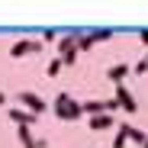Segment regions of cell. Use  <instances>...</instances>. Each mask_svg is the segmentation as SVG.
Returning a JSON list of instances; mask_svg holds the SVG:
<instances>
[{
  "label": "cell",
  "instance_id": "cell-10",
  "mask_svg": "<svg viewBox=\"0 0 148 148\" xmlns=\"http://www.w3.org/2000/svg\"><path fill=\"white\" fill-rule=\"evenodd\" d=\"M61 68H64V61L55 55L52 61H48V68H45V71H48V77H58V74H61Z\"/></svg>",
  "mask_w": 148,
  "mask_h": 148
},
{
  "label": "cell",
  "instance_id": "cell-6",
  "mask_svg": "<svg viewBox=\"0 0 148 148\" xmlns=\"http://www.w3.org/2000/svg\"><path fill=\"white\" fill-rule=\"evenodd\" d=\"M10 119L16 122L19 129H23V126H26V129H32V122H36V113H29V110H16V106H13V110H10Z\"/></svg>",
  "mask_w": 148,
  "mask_h": 148
},
{
  "label": "cell",
  "instance_id": "cell-9",
  "mask_svg": "<svg viewBox=\"0 0 148 148\" xmlns=\"http://www.w3.org/2000/svg\"><path fill=\"white\" fill-rule=\"evenodd\" d=\"M90 129H93V132L113 129V116H93V119H90Z\"/></svg>",
  "mask_w": 148,
  "mask_h": 148
},
{
  "label": "cell",
  "instance_id": "cell-22",
  "mask_svg": "<svg viewBox=\"0 0 148 148\" xmlns=\"http://www.w3.org/2000/svg\"><path fill=\"white\" fill-rule=\"evenodd\" d=\"M145 61H148V55H145Z\"/></svg>",
  "mask_w": 148,
  "mask_h": 148
},
{
  "label": "cell",
  "instance_id": "cell-13",
  "mask_svg": "<svg viewBox=\"0 0 148 148\" xmlns=\"http://www.w3.org/2000/svg\"><path fill=\"white\" fill-rule=\"evenodd\" d=\"M16 132H19V142L26 145V148H29V145H36V138H32V129H26V126H23V129H16Z\"/></svg>",
  "mask_w": 148,
  "mask_h": 148
},
{
  "label": "cell",
  "instance_id": "cell-7",
  "mask_svg": "<svg viewBox=\"0 0 148 148\" xmlns=\"http://www.w3.org/2000/svg\"><path fill=\"white\" fill-rule=\"evenodd\" d=\"M129 71H132L129 64H110V71H106V81L116 87V84H122V77H126Z\"/></svg>",
  "mask_w": 148,
  "mask_h": 148
},
{
  "label": "cell",
  "instance_id": "cell-17",
  "mask_svg": "<svg viewBox=\"0 0 148 148\" xmlns=\"http://www.w3.org/2000/svg\"><path fill=\"white\" fill-rule=\"evenodd\" d=\"M145 71H148V61H145V58H142V61H135V64H132V74H145Z\"/></svg>",
  "mask_w": 148,
  "mask_h": 148
},
{
  "label": "cell",
  "instance_id": "cell-18",
  "mask_svg": "<svg viewBox=\"0 0 148 148\" xmlns=\"http://www.w3.org/2000/svg\"><path fill=\"white\" fill-rule=\"evenodd\" d=\"M138 42H142V45H148V29H138Z\"/></svg>",
  "mask_w": 148,
  "mask_h": 148
},
{
  "label": "cell",
  "instance_id": "cell-1",
  "mask_svg": "<svg viewBox=\"0 0 148 148\" xmlns=\"http://www.w3.org/2000/svg\"><path fill=\"white\" fill-rule=\"evenodd\" d=\"M52 110H55V116H58V119H64V122H74V119H81V116H84V103L71 100L68 93H58V97H55Z\"/></svg>",
  "mask_w": 148,
  "mask_h": 148
},
{
  "label": "cell",
  "instance_id": "cell-4",
  "mask_svg": "<svg viewBox=\"0 0 148 148\" xmlns=\"http://www.w3.org/2000/svg\"><path fill=\"white\" fill-rule=\"evenodd\" d=\"M19 103H23V106H26L29 113H36V116L48 110V103L42 100V97H39V93H32V90H23V93H19Z\"/></svg>",
  "mask_w": 148,
  "mask_h": 148
},
{
  "label": "cell",
  "instance_id": "cell-11",
  "mask_svg": "<svg viewBox=\"0 0 148 148\" xmlns=\"http://www.w3.org/2000/svg\"><path fill=\"white\" fill-rule=\"evenodd\" d=\"M93 45H97V42H93V36H90V32H84V36L77 39V52H90Z\"/></svg>",
  "mask_w": 148,
  "mask_h": 148
},
{
  "label": "cell",
  "instance_id": "cell-3",
  "mask_svg": "<svg viewBox=\"0 0 148 148\" xmlns=\"http://www.w3.org/2000/svg\"><path fill=\"white\" fill-rule=\"evenodd\" d=\"M32 52H36V55L42 52V42H39V39H19V42H13V45H10V55H13V58L32 55Z\"/></svg>",
  "mask_w": 148,
  "mask_h": 148
},
{
  "label": "cell",
  "instance_id": "cell-21",
  "mask_svg": "<svg viewBox=\"0 0 148 148\" xmlns=\"http://www.w3.org/2000/svg\"><path fill=\"white\" fill-rule=\"evenodd\" d=\"M142 148H148V138H145V145H142Z\"/></svg>",
  "mask_w": 148,
  "mask_h": 148
},
{
  "label": "cell",
  "instance_id": "cell-2",
  "mask_svg": "<svg viewBox=\"0 0 148 148\" xmlns=\"http://www.w3.org/2000/svg\"><path fill=\"white\" fill-rule=\"evenodd\" d=\"M113 97H116V103H119V110H126V113H138V100L129 93V87H122V84H116L113 87Z\"/></svg>",
  "mask_w": 148,
  "mask_h": 148
},
{
  "label": "cell",
  "instance_id": "cell-14",
  "mask_svg": "<svg viewBox=\"0 0 148 148\" xmlns=\"http://www.w3.org/2000/svg\"><path fill=\"white\" fill-rule=\"evenodd\" d=\"M90 36H93V42H106V39H113V29H90Z\"/></svg>",
  "mask_w": 148,
  "mask_h": 148
},
{
  "label": "cell",
  "instance_id": "cell-12",
  "mask_svg": "<svg viewBox=\"0 0 148 148\" xmlns=\"http://www.w3.org/2000/svg\"><path fill=\"white\" fill-rule=\"evenodd\" d=\"M145 138H148V135H145L142 129H135V126L129 129V142H135V148H142V145H145Z\"/></svg>",
  "mask_w": 148,
  "mask_h": 148
},
{
  "label": "cell",
  "instance_id": "cell-5",
  "mask_svg": "<svg viewBox=\"0 0 148 148\" xmlns=\"http://www.w3.org/2000/svg\"><path fill=\"white\" fill-rule=\"evenodd\" d=\"M81 36H84V32H64V36L58 39V58H61V55H68V52H74Z\"/></svg>",
  "mask_w": 148,
  "mask_h": 148
},
{
  "label": "cell",
  "instance_id": "cell-15",
  "mask_svg": "<svg viewBox=\"0 0 148 148\" xmlns=\"http://www.w3.org/2000/svg\"><path fill=\"white\" fill-rule=\"evenodd\" d=\"M77 55H81L77 48H74V52H68V55H61V61H64V68H68V64H74V61H77Z\"/></svg>",
  "mask_w": 148,
  "mask_h": 148
},
{
  "label": "cell",
  "instance_id": "cell-20",
  "mask_svg": "<svg viewBox=\"0 0 148 148\" xmlns=\"http://www.w3.org/2000/svg\"><path fill=\"white\" fill-rule=\"evenodd\" d=\"M3 103H7V97H3V93H0V106H3Z\"/></svg>",
  "mask_w": 148,
  "mask_h": 148
},
{
  "label": "cell",
  "instance_id": "cell-19",
  "mask_svg": "<svg viewBox=\"0 0 148 148\" xmlns=\"http://www.w3.org/2000/svg\"><path fill=\"white\" fill-rule=\"evenodd\" d=\"M29 148H45V145H42V142H36V145H29Z\"/></svg>",
  "mask_w": 148,
  "mask_h": 148
},
{
  "label": "cell",
  "instance_id": "cell-16",
  "mask_svg": "<svg viewBox=\"0 0 148 148\" xmlns=\"http://www.w3.org/2000/svg\"><path fill=\"white\" fill-rule=\"evenodd\" d=\"M58 39H61V36H58L55 29H45V32H42V42H58Z\"/></svg>",
  "mask_w": 148,
  "mask_h": 148
},
{
  "label": "cell",
  "instance_id": "cell-8",
  "mask_svg": "<svg viewBox=\"0 0 148 148\" xmlns=\"http://www.w3.org/2000/svg\"><path fill=\"white\" fill-rule=\"evenodd\" d=\"M129 129H132L129 122H122V126L116 129V135H113V148H126V145H129Z\"/></svg>",
  "mask_w": 148,
  "mask_h": 148
}]
</instances>
